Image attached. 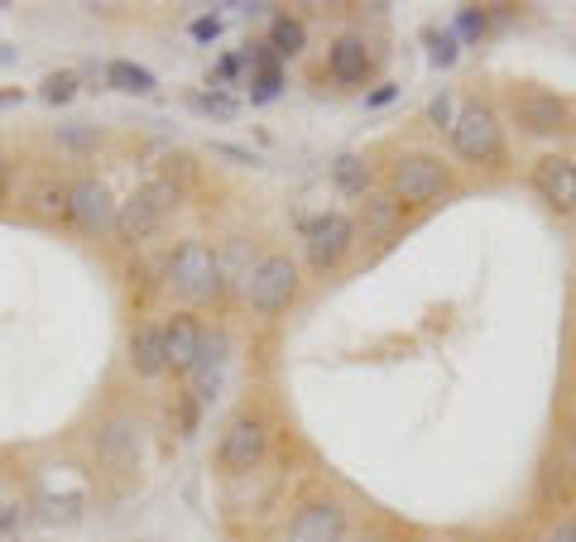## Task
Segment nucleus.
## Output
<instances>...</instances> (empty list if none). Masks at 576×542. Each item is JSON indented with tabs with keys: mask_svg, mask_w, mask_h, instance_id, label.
<instances>
[{
	"mask_svg": "<svg viewBox=\"0 0 576 542\" xmlns=\"http://www.w3.org/2000/svg\"><path fill=\"white\" fill-rule=\"evenodd\" d=\"M178 202H183V188H178L173 178H149V183L135 188L125 202H120V212H116V240H125V245H140V240H149L168 221V216H173Z\"/></svg>",
	"mask_w": 576,
	"mask_h": 542,
	"instance_id": "nucleus-1",
	"label": "nucleus"
},
{
	"mask_svg": "<svg viewBox=\"0 0 576 542\" xmlns=\"http://www.w3.org/2000/svg\"><path fill=\"white\" fill-rule=\"evenodd\" d=\"M96 461H101V471L111 475H125L140 466V423L130 413H111L106 423H96Z\"/></svg>",
	"mask_w": 576,
	"mask_h": 542,
	"instance_id": "nucleus-9",
	"label": "nucleus"
},
{
	"mask_svg": "<svg viewBox=\"0 0 576 542\" xmlns=\"http://www.w3.org/2000/svg\"><path fill=\"white\" fill-rule=\"evenodd\" d=\"M452 188V173L437 154H399L389 168V192L404 202V207H432L442 192Z\"/></svg>",
	"mask_w": 576,
	"mask_h": 542,
	"instance_id": "nucleus-3",
	"label": "nucleus"
},
{
	"mask_svg": "<svg viewBox=\"0 0 576 542\" xmlns=\"http://www.w3.org/2000/svg\"><path fill=\"white\" fill-rule=\"evenodd\" d=\"M130 370H135V380H159V375H168L164 322H140V327L130 332Z\"/></svg>",
	"mask_w": 576,
	"mask_h": 542,
	"instance_id": "nucleus-17",
	"label": "nucleus"
},
{
	"mask_svg": "<svg viewBox=\"0 0 576 542\" xmlns=\"http://www.w3.org/2000/svg\"><path fill=\"white\" fill-rule=\"evenodd\" d=\"M514 125L524 130V135H557L562 125H567V101L552 92H524L514 96Z\"/></svg>",
	"mask_w": 576,
	"mask_h": 542,
	"instance_id": "nucleus-12",
	"label": "nucleus"
},
{
	"mask_svg": "<svg viewBox=\"0 0 576 542\" xmlns=\"http://www.w3.org/2000/svg\"><path fill=\"white\" fill-rule=\"evenodd\" d=\"M10 523H15V504H0V533H5Z\"/></svg>",
	"mask_w": 576,
	"mask_h": 542,
	"instance_id": "nucleus-34",
	"label": "nucleus"
},
{
	"mask_svg": "<svg viewBox=\"0 0 576 542\" xmlns=\"http://www.w3.org/2000/svg\"><path fill=\"white\" fill-rule=\"evenodd\" d=\"M192 39H197V44L221 39V15H197V20H192Z\"/></svg>",
	"mask_w": 576,
	"mask_h": 542,
	"instance_id": "nucleus-30",
	"label": "nucleus"
},
{
	"mask_svg": "<svg viewBox=\"0 0 576 542\" xmlns=\"http://www.w3.org/2000/svg\"><path fill=\"white\" fill-rule=\"evenodd\" d=\"M298 298V264L288 255H264L245 274V303L255 317H279Z\"/></svg>",
	"mask_w": 576,
	"mask_h": 542,
	"instance_id": "nucleus-4",
	"label": "nucleus"
},
{
	"mask_svg": "<svg viewBox=\"0 0 576 542\" xmlns=\"http://www.w3.org/2000/svg\"><path fill=\"white\" fill-rule=\"evenodd\" d=\"M423 44H428V63L432 68H452L456 53H461V39L452 29H423Z\"/></svg>",
	"mask_w": 576,
	"mask_h": 542,
	"instance_id": "nucleus-24",
	"label": "nucleus"
},
{
	"mask_svg": "<svg viewBox=\"0 0 576 542\" xmlns=\"http://www.w3.org/2000/svg\"><path fill=\"white\" fill-rule=\"evenodd\" d=\"M572 523H576V514H572Z\"/></svg>",
	"mask_w": 576,
	"mask_h": 542,
	"instance_id": "nucleus-37",
	"label": "nucleus"
},
{
	"mask_svg": "<svg viewBox=\"0 0 576 542\" xmlns=\"http://www.w3.org/2000/svg\"><path fill=\"white\" fill-rule=\"evenodd\" d=\"M452 149L461 154L466 164H500L504 159V135H500V120L490 106L471 101L461 111V120H456L452 130Z\"/></svg>",
	"mask_w": 576,
	"mask_h": 542,
	"instance_id": "nucleus-7",
	"label": "nucleus"
},
{
	"mask_svg": "<svg viewBox=\"0 0 576 542\" xmlns=\"http://www.w3.org/2000/svg\"><path fill=\"white\" fill-rule=\"evenodd\" d=\"M226 351H231V341H226V332H207V336H202L197 365L188 370V380H192V404H197V408H207V404L216 399V389H221Z\"/></svg>",
	"mask_w": 576,
	"mask_h": 542,
	"instance_id": "nucleus-13",
	"label": "nucleus"
},
{
	"mask_svg": "<svg viewBox=\"0 0 576 542\" xmlns=\"http://www.w3.org/2000/svg\"><path fill=\"white\" fill-rule=\"evenodd\" d=\"M332 183H336V192H346V197H365L370 192V164L360 159V154H336L332 159Z\"/></svg>",
	"mask_w": 576,
	"mask_h": 542,
	"instance_id": "nucleus-21",
	"label": "nucleus"
},
{
	"mask_svg": "<svg viewBox=\"0 0 576 542\" xmlns=\"http://www.w3.org/2000/svg\"><path fill=\"white\" fill-rule=\"evenodd\" d=\"M39 96L48 106H68L72 96H77V72L72 68H58V72H48V77L39 82Z\"/></svg>",
	"mask_w": 576,
	"mask_h": 542,
	"instance_id": "nucleus-25",
	"label": "nucleus"
},
{
	"mask_svg": "<svg viewBox=\"0 0 576 542\" xmlns=\"http://www.w3.org/2000/svg\"><path fill=\"white\" fill-rule=\"evenodd\" d=\"M274 48V58H298L308 48V24L298 15H288V10H279V15L269 20V39H264Z\"/></svg>",
	"mask_w": 576,
	"mask_h": 542,
	"instance_id": "nucleus-19",
	"label": "nucleus"
},
{
	"mask_svg": "<svg viewBox=\"0 0 576 542\" xmlns=\"http://www.w3.org/2000/svg\"><path fill=\"white\" fill-rule=\"evenodd\" d=\"M202 336H207V327H202L192 312H173V317L164 322V356H168V370H173V375H188V370L197 365Z\"/></svg>",
	"mask_w": 576,
	"mask_h": 542,
	"instance_id": "nucleus-14",
	"label": "nucleus"
},
{
	"mask_svg": "<svg viewBox=\"0 0 576 542\" xmlns=\"http://www.w3.org/2000/svg\"><path fill=\"white\" fill-rule=\"evenodd\" d=\"M168 288L183 303H212V298H221V288H226L221 255H216L207 240H183L168 255Z\"/></svg>",
	"mask_w": 576,
	"mask_h": 542,
	"instance_id": "nucleus-2",
	"label": "nucleus"
},
{
	"mask_svg": "<svg viewBox=\"0 0 576 542\" xmlns=\"http://www.w3.org/2000/svg\"><path fill=\"white\" fill-rule=\"evenodd\" d=\"M240 72H245V63H240V53H231V58H221V63L212 68V82L207 87H221V82H236Z\"/></svg>",
	"mask_w": 576,
	"mask_h": 542,
	"instance_id": "nucleus-29",
	"label": "nucleus"
},
{
	"mask_svg": "<svg viewBox=\"0 0 576 542\" xmlns=\"http://www.w3.org/2000/svg\"><path fill=\"white\" fill-rule=\"evenodd\" d=\"M240 63L250 68V101L255 106H269L274 96L284 92V68H279V58H274L269 44H245Z\"/></svg>",
	"mask_w": 576,
	"mask_h": 542,
	"instance_id": "nucleus-16",
	"label": "nucleus"
},
{
	"mask_svg": "<svg viewBox=\"0 0 576 542\" xmlns=\"http://www.w3.org/2000/svg\"><path fill=\"white\" fill-rule=\"evenodd\" d=\"M264 451H269V423L260 413H240L226 423L221 447H216V466L226 475H255Z\"/></svg>",
	"mask_w": 576,
	"mask_h": 542,
	"instance_id": "nucleus-5",
	"label": "nucleus"
},
{
	"mask_svg": "<svg viewBox=\"0 0 576 542\" xmlns=\"http://www.w3.org/2000/svg\"><path fill=\"white\" fill-rule=\"evenodd\" d=\"M346 538V509L336 499H308L288 523V542H341Z\"/></svg>",
	"mask_w": 576,
	"mask_h": 542,
	"instance_id": "nucleus-10",
	"label": "nucleus"
},
{
	"mask_svg": "<svg viewBox=\"0 0 576 542\" xmlns=\"http://www.w3.org/2000/svg\"><path fill=\"white\" fill-rule=\"evenodd\" d=\"M106 87L125 92V96H149L159 82H154V72L144 63H130V58H111L106 63Z\"/></svg>",
	"mask_w": 576,
	"mask_h": 542,
	"instance_id": "nucleus-20",
	"label": "nucleus"
},
{
	"mask_svg": "<svg viewBox=\"0 0 576 542\" xmlns=\"http://www.w3.org/2000/svg\"><path fill=\"white\" fill-rule=\"evenodd\" d=\"M548 542H576V523H572V519H567V523H557V528L548 533Z\"/></svg>",
	"mask_w": 576,
	"mask_h": 542,
	"instance_id": "nucleus-32",
	"label": "nucleus"
},
{
	"mask_svg": "<svg viewBox=\"0 0 576 542\" xmlns=\"http://www.w3.org/2000/svg\"><path fill=\"white\" fill-rule=\"evenodd\" d=\"M10 58H15L10 53V44H0V68H10Z\"/></svg>",
	"mask_w": 576,
	"mask_h": 542,
	"instance_id": "nucleus-36",
	"label": "nucleus"
},
{
	"mask_svg": "<svg viewBox=\"0 0 576 542\" xmlns=\"http://www.w3.org/2000/svg\"><path fill=\"white\" fill-rule=\"evenodd\" d=\"M197 111H207V116H216V120H236V111H240V101L231 92H221V87H212V92H202L197 96Z\"/></svg>",
	"mask_w": 576,
	"mask_h": 542,
	"instance_id": "nucleus-28",
	"label": "nucleus"
},
{
	"mask_svg": "<svg viewBox=\"0 0 576 542\" xmlns=\"http://www.w3.org/2000/svg\"><path fill=\"white\" fill-rule=\"evenodd\" d=\"M370 68H375V53H370V44L360 39V34H341V39L327 48V72L341 87H360V82L370 77Z\"/></svg>",
	"mask_w": 576,
	"mask_h": 542,
	"instance_id": "nucleus-15",
	"label": "nucleus"
},
{
	"mask_svg": "<svg viewBox=\"0 0 576 542\" xmlns=\"http://www.w3.org/2000/svg\"><path fill=\"white\" fill-rule=\"evenodd\" d=\"M533 188H538V197H543L552 212H562V216L576 212V164L572 159H562V154L538 159L533 164Z\"/></svg>",
	"mask_w": 576,
	"mask_h": 542,
	"instance_id": "nucleus-11",
	"label": "nucleus"
},
{
	"mask_svg": "<svg viewBox=\"0 0 576 542\" xmlns=\"http://www.w3.org/2000/svg\"><path fill=\"white\" fill-rule=\"evenodd\" d=\"M456 120H461V106H456V92L442 87V92L428 101V125H432V130H456Z\"/></svg>",
	"mask_w": 576,
	"mask_h": 542,
	"instance_id": "nucleus-26",
	"label": "nucleus"
},
{
	"mask_svg": "<svg viewBox=\"0 0 576 542\" xmlns=\"http://www.w3.org/2000/svg\"><path fill=\"white\" fill-rule=\"evenodd\" d=\"M29 207L48 216V221H58V216H68V183L63 178H39L29 192Z\"/></svg>",
	"mask_w": 576,
	"mask_h": 542,
	"instance_id": "nucleus-23",
	"label": "nucleus"
},
{
	"mask_svg": "<svg viewBox=\"0 0 576 542\" xmlns=\"http://www.w3.org/2000/svg\"><path fill=\"white\" fill-rule=\"evenodd\" d=\"M399 226H404V202L394 197V192H365V197H360V231L365 236L389 240Z\"/></svg>",
	"mask_w": 576,
	"mask_h": 542,
	"instance_id": "nucleus-18",
	"label": "nucleus"
},
{
	"mask_svg": "<svg viewBox=\"0 0 576 542\" xmlns=\"http://www.w3.org/2000/svg\"><path fill=\"white\" fill-rule=\"evenodd\" d=\"M116 212L120 202L111 197V188L101 183V178L82 173L68 183V216L63 221L72 226V231L82 236H101V231H116Z\"/></svg>",
	"mask_w": 576,
	"mask_h": 542,
	"instance_id": "nucleus-6",
	"label": "nucleus"
},
{
	"mask_svg": "<svg viewBox=\"0 0 576 542\" xmlns=\"http://www.w3.org/2000/svg\"><path fill=\"white\" fill-rule=\"evenodd\" d=\"M5 192H10V159L0 154V202H5Z\"/></svg>",
	"mask_w": 576,
	"mask_h": 542,
	"instance_id": "nucleus-33",
	"label": "nucleus"
},
{
	"mask_svg": "<svg viewBox=\"0 0 576 542\" xmlns=\"http://www.w3.org/2000/svg\"><path fill=\"white\" fill-rule=\"evenodd\" d=\"M351 245H356V221L346 212H322L308 221V264L317 274H332L351 255Z\"/></svg>",
	"mask_w": 576,
	"mask_h": 542,
	"instance_id": "nucleus-8",
	"label": "nucleus"
},
{
	"mask_svg": "<svg viewBox=\"0 0 576 542\" xmlns=\"http://www.w3.org/2000/svg\"><path fill=\"white\" fill-rule=\"evenodd\" d=\"M485 29H490V15L480 5H466L461 15H456V24H452V34H456V39H466V44H476Z\"/></svg>",
	"mask_w": 576,
	"mask_h": 542,
	"instance_id": "nucleus-27",
	"label": "nucleus"
},
{
	"mask_svg": "<svg viewBox=\"0 0 576 542\" xmlns=\"http://www.w3.org/2000/svg\"><path fill=\"white\" fill-rule=\"evenodd\" d=\"M53 144L68 154H77V159H87V154L101 149V130L82 125V120H68V125H53Z\"/></svg>",
	"mask_w": 576,
	"mask_h": 542,
	"instance_id": "nucleus-22",
	"label": "nucleus"
},
{
	"mask_svg": "<svg viewBox=\"0 0 576 542\" xmlns=\"http://www.w3.org/2000/svg\"><path fill=\"white\" fill-rule=\"evenodd\" d=\"M394 96H399V82H380V87L365 96V106H389Z\"/></svg>",
	"mask_w": 576,
	"mask_h": 542,
	"instance_id": "nucleus-31",
	"label": "nucleus"
},
{
	"mask_svg": "<svg viewBox=\"0 0 576 542\" xmlns=\"http://www.w3.org/2000/svg\"><path fill=\"white\" fill-rule=\"evenodd\" d=\"M567 466L576 471V427H572V437H567Z\"/></svg>",
	"mask_w": 576,
	"mask_h": 542,
	"instance_id": "nucleus-35",
	"label": "nucleus"
}]
</instances>
